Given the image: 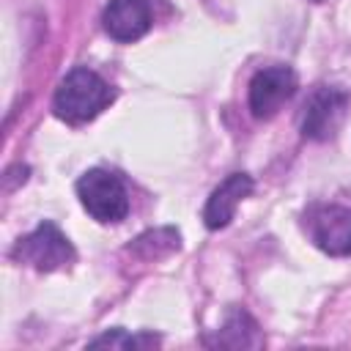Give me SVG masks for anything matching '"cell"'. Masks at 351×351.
<instances>
[{"mask_svg": "<svg viewBox=\"0 0 351 351\" xmlns=\"http://www.w3.org/2000/svg\"><path fill=\"white\" fill-rule=\"evenodd\" d=\"M112 99L115 90L101 74H96L88 66H74L55 88L52 112L71 126H82L93 121L101 110H107Z\"/></svg>", "mask_w": 351, "mask_h": 351, "instance_id": "obj_1", "label": "cell"}, {"mask_svg": "<svg viewBox=\"0 0 351 351\" xmlns=\"http://www.w3.org/2000/svg\"><path fill=\"white\" fill-rule=\"evenodd\" d=\"M74 192L80 197V206L88 211V217L101 225H115L129 217V208H132L129 189L115 170H107V167L85 170L77 178Z\"/></svg>", "mask_w": 351, "mask_h": 351, "instance_id": "obj_2", "label": "cell"}, {"mask_svg": "<svg viewBox=\"0 0 351 351\" xmlns=\"http://www.w3.org/2000/svg\"><path fill=\"white\" fill-rule=\"evenodd\" d=\"M302 228L313 247L329 258L351 255V206L337 200H313L302 211Z\"/></svg>", "mask_w": 351, "mask_h": 351, "instance_id": "obj_3", "label": "cell"}, {"mask_svg": "<svg viewBox=\"0 0 351 351\" xmlns=\"http://www.w3.org/2000/svg\"><path fill=\"white\" fill-rule=\"evenodd\" d=\"M11 258L36 271H55V269L71 266L77 261V250L52 219H44L14 244Z\"/></svg>", "mask_w": 351, "mask_h": 351, "instance_id": "obj_4", "label": "cell"}, {"mask_svg": "<svg viewBox=\"0 0 351 351\" xmlns=\"http://www.w3.org/2000/svg\"><path fill=\"white\" fill-rule=\"evenodd\" d=\"M296 88H299V77L291 66L277 63V66H266L255 71L247 85V104H250L252 118L258 121L274 118L280 107L293 99Z\"/></svg>", "mask_w": 351, "mask_h": 351, "instance_id": "obj_5", "label": "cell"}, {"mask_svg": "<svg viewBox=\"0 0 351 351\" xmlns=\"http://www.w3.org/2000/svg\"><path fill=\"white\" fill-rule=\"evenodd\" d=\"M351 96L337 88V85H315L310 90V96L304 99L302 107V134L304 140H315L324 143L329 137H335L346 107H348Z\"/></svg>", "mask_w": 351, "mask_h": 351, "instance_id": "obj_6", "label": "cell"}, {"mask_svg": "<svg viewBox=\"0 0 351 351\" xmlns=\"http://www.w3.org/2000/svg\"><path fill=\"white\" fill-rule=\"evenodd\" d=\"M255 189V181L250 173H230L225 176L214 189L211 195L206 197V206H203V225L208 230H222L230 225V219L236 217V208L244 197H250Z\"/></svg>", "mask_w": 351, "mask_h": 351, "instance_id": "obj_7", "label": "cell"}, {"mask_svg": "<svg viewBox=\"0 0 351 351\" xmlns=\"http://www.w3.org/2000/svg\"><path fill=\"white\" fill-rule=\"evenodd\" d=\"M151 22L148 0H110L101 11V27L118 44L140 41L151 30Z\"/></svg>", "mask_w": 351, "mask_h": 351, "instance_id": "obj_8", "label": "cell"}, {"mask_svg": "<svg viewBox=\"0 0 351 351\" xmlns=\"http://www.w3.org/2000/svg\"><path fill=\"white\" fill-rule=\"evenodd\" d=\"M206 346H214V348L217 346L219 348H261L263 335H261L258 321L244 307H233V310H228L217 335L206 337Z\"/></svg>", "mask_w": 351, "mask_h": 351, "instance_id": "obj_9", "label": "cell"}, {"mask_svg": "<svg viewBox=\"0 0 351 351\" xmlns=\"http://www.w3.org/2000/svg\"><path fill=\"white\" fill-rule=\"evenodd\" d=\"M178 247H181V233L176 228H156V230H148V233L137 236L129 244V252H134L145 261H151V258L156 261V258L178 250Z\"/></svg>", "mask_w": 351, "mask_h": 351, "instance_id": "obj_10", "label": "cell"}, {"mask_svg": "<svg viewBox=\"0 0 351 351\" xmlns=\"http://www.w3.org/2000/svg\"><path fill=\"white\" fill-rule=\"evenodd\" d=\"M145 346H159V337L156 335H148V332L129 335L121 326L107 329V332L96 335L93 340H88V348H145Z\"/></svg>", "mask_w": 351, "mask_h": 351, "instance_id": "obj_11", "label": "cell"}, {"mask_svg": "<svg viewBox=\"0 0 351 351\" xmlns=\"http://www.w3.org/2000/svg\"><path fill=\"white\" fill-rule=\"evenodd\" d=\"M313 3H324V0H313Z\"/></svg>", "mask_w": 351, "mask_h": 351, "instance_id": "obj_12", "label": "cell"}]
</instances>
